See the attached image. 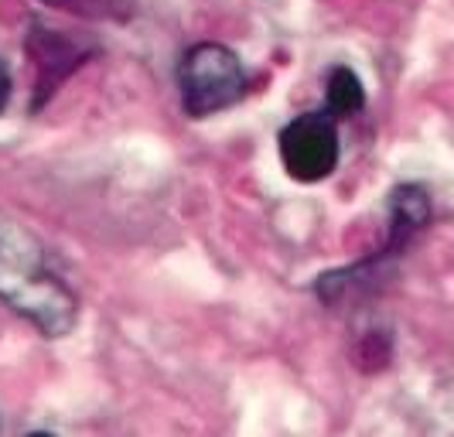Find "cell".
Instances as JSON below:
<instances>
[{"instance_id": "obj_1", "label": "cell", "mask_w": 454, "mask_h": 437, "mask_svg": "<svg viewBox=\"0 0 454 437\" xmlns=\"http://www.w3.org/2000/svg\"><path fill=\"white\" fill-rule=\"evenodd\" d=\"M0 304L45 339H66L79 322V298L51 270L45 243L11 215H0Z\"/></svg>"}, {"instance_id": "obj_2", "label": "cell", "mask_w": 454, "mask_h": 437, "mask_svg": "<svg viewBox=\"0 0 454 437\" xmlns=\"http://www.w3.org/2000/svg\"><path fill=\"white\" fill-rule=\"evenodd\" d=\"M431 215H434V206L424 184H417V182L396 184V188L389 191V232H387L383 250L376 256H365L359 263H352V267L321 274L318 280H315V294H318L321 304H339V300L348 298L356 287L376 280V277L387 270V263H393V260L413 243L417 232L427 230Z\"/></svg>"}, {"instance_id": "obj_3", "label": "cell", "mask_w": 454, "mask_h": 437, "mask_svg": "<svg viewBox=\"0 0 454 437\" xmlns=\"http://www.w3.org/2000/svg\"><path fill=\"white\" fill-rule=\"evenodd\" d=\"M178 96L182 110L192 120H205L223 110H232L247 96V69L232 48L219 42H199L178 62Z\"/></svg>"}, {"instance_id": "obj_4", "label": "cell", "mask_w": 454, "mask_h": 437, "mask_svg": "<svg viewBox=\"0 0 454 437\" xmlns=\"http://www.w3.org/2000/svg\"><path fill=\"white\" fill-rule=\"evenodd\" d=\"M280 164L284 171L301 184L325 182L341 158L339 144V123L328 110H308L297 113L277 137Z\"/></svg>"}, {"instance_id": "obj_5", "label": "cell", "mask_w": 454, "mask_h": 437, "mask_svg": "<svg viewBox=\"0 0 454 437\" xmlns=\"http://www.w3.org/2000/svg\"><path fill=\"white\" fill-rule=\"evenodd\" d=\"M24 48L38 69V96H35V110H42L51 92L59 90V82H66L72 72L79 69L90 55H96L92 42H79L72 38L62 27H45V24H35L24 38Z\"/></svg>"}, {"instance_id": "obj_6", "label": "cell", "mask_w": 454, "mask_h": 437, "mask_svg": "<svg viewBox=\"0 0 454 437\" xmlns=\"http://www.w3.org/2000/svg\"><path fill=\"white\" fill-rule=\"evenodd\" d=\"M365 106V86L363 79L348 66H335L328 72V82H325V110L335 116H356Z\"/></svg>"}, {"instance_id": "obj_7", "label": "cell", "mask_w": 454, "mask_h": 437, "mask_svg": "<svg viewBox=\"0 0 454 437\" xmlns=\"http://www.w3.org/2000/svg\"><path fill=\"white\" fill-rule=\"evenodd\" d=\"M11 96H14V79H11V69L0 62V113L11 106Z\"/></svg>"}]
</instances>
